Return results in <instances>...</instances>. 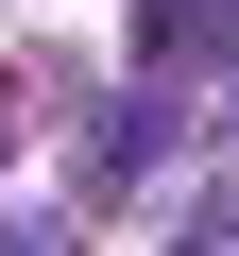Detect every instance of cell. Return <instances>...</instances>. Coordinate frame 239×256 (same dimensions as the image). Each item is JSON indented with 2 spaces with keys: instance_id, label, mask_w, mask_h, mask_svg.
Returning a JSON list of instances; mask_svg holds the SVG:
<instances>
[{
  "instance_id": "1",
  "label": "cell",
  "mask_w": 239,
  "mask_h": 256,
  "mask_svg": "<svg viewBox=\"0 0 239 256\" xmlns=\"http://www.w3.org/2000/svg\"><path fill=\"white\" fill-rule=\"evenodd\" d=\"M205 52H239V0H154L137 18V68H205Z\"/></svg>"
}]
</instances>
